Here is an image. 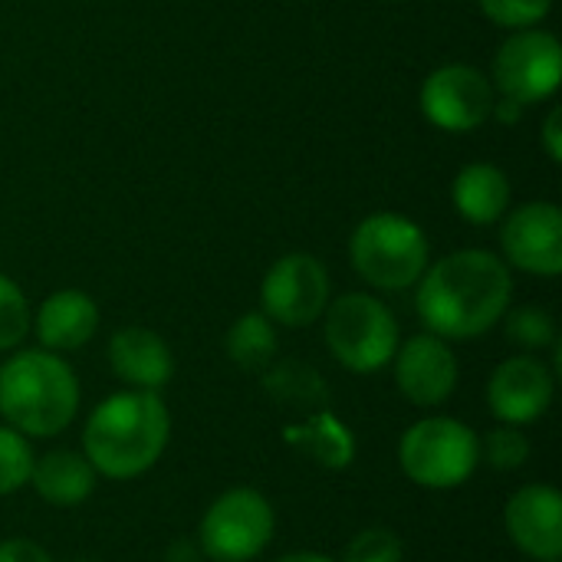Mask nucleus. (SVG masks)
I'll return each mask as SVG.
<instances>
[{"label":"nucleus","instance_id":"nucleus-1","mask_svg":"<svg viewBox=\"0 0 562 562\" xmlns=\"http://www.w3.org/2000/svg\"><path fill=\"white\" fill-rule=\"evenodd\" d=\"M418 316L441 339H474L494 329L510 310V267L487 250H458L431 263L415 283Z\"/></svg>","mask_w":562,"mask_h":562},{"label":"nucleus","instance_id":"nucleus-2","mask_svg":"<svg viewBox=\"0 0 562 562\" xmlns=\"http://www.w3.org/2000/svg\"><path fill=\"white\" fill-rule=\"evenodd\" d=\"M171 418L158 392H115L99 402L82 428V454L95 474L132 481L158 464L168 448Z\"/></svg>","mask_w":562,"mask_h":562},{"label":"nucleus","instance_id":"nucleus-3","mask_svg":"<svg viewBox=\"0 0 562 562\" xmlns=\"http://www.w3.org/2000/svg\"><path fill=\"white\" fill-rule=\"evenodd\" d=\"M76 408L79 382L56 352L23 349L0 366V418L23 438L59 435Z\"/></svg>","mask_w":562,"mask_h":562},{"label":"nucleus","instance_id":"nucleus-4","mask_svg":"<svg viewBox=\"0 0 562 562\" xmlns=\"http://www.w3.org/2000/svg\"><path fill=\"white\" fill-rule=\"evenodd\" d=\"M349 260L369 286L408 290L428 270V237L415 221L382 211L356 227Z\"/></svg>","mask_w":562,"mask_h":562},{"label":"nucleus","instance_id":"nucleus-5","mask_svg":"<svg viewBox=\"0 0 562 562\" xmlns=\"http://www.w3.org/2000/svg\"><path fill=\"white\" fill-rule=\"evenodd\" d=\"M405 477L428 491H451L471 481L481 464V438L458 418L431 415L415 422L398 441Z\"/></svg>","mask_w":562,"mask_h":562},{"label":"nucleus","instance_id":"nucleus-6","mask_svg":"<svg viewBox=\"0 0 562 562\" xmlns=\"http://www.w3.org/2000/svg\"><path fill=\"white\" fill-rule=\"evenodd\" d=\"M326 346L342 369L372 375L395 359L402 339L398 323L382 300L346 293L326 306Z\"/></svg>","mask_w":562,"mask_h":562},{"label":"nucleus","instance_id":"nucleus-7","mask_svg":"<svg viewBox=\"0 0 562 562\" xmlns=\"http://www.w3.org/2000/svg\"><path fill=\"white\" fill-rule=\"evenodd\" d=\"M277 530L270 501L254 487H234L221 494L201 517L198 547L211 562L257 560Z\"/></svg>","mask_w":562,"mask_h":562},{"label":"nucleus","instance_id":"nucleus-8","mask_svg":"<svg viewBox=\"0 0 562 562\" xmlns=\"http://www.w3.org/2000/svg\"><path fill=\"white\" fill-rule=\"evenodd\" d=\"M562 49L560 40L547 30L527 26L514 30L494 56V89L504 99L533 105L560 89Z\"/></svg>","mask_w":562,"mask_h":562},{"label":"nucleus","instance_id":"nucleus-9","mask_svg":"<svg viewBox=\"0 0 562 562\" xmlns=\"http://www.w3.org/2000/svg\"><path fill=\"white\" fill-rule=\"evenodd\" d=\"M260 313L273 326H313L329 306V273L313 254L280 257L260 283Z\"/></svg>","mask_w":562,"mask_h":562},{"label":"nucleus","instance_id":"nucleus-10","mask_svg":"<svg viewBox=\"0 0 562 562\" xmlns=\"http://www.w3.org/2000/svg\"><path fill=\"white\" fill-rule=\"evenodd\" d=\"M422 112L445 132H474L494 119L497 89L491 76L468 63H448L422 82Z\"/></svg>","mask_w":562,"mask_h":562},{"label":"nucleus","instance_id":"nucleus-11","mask_svg":"<svg viewBox=\"0 0 562 562\" xmlns=\"http://www.w3.org/2000/svg\"><path fill=\"white\" fill-rule=\"evenodd\" d=\"M392 366L398 392L418 408H438L458 389V359L448 339L435 333L412 336L405 346H398Z\"/></svg>","mask_w":562,"mask_h":562},{"label":"nucleus","instance_id":"nucleus-12","mask_svg":"<svg viewBox=\"0 0 562 562\" xmlns=\"http://www.w3.org/2000/svg\"><path fill=\"white\" fill-rule=\"evenodd\" d=\"M507 263L524 273L557 277L562 273V214L550 201H530L517 207L501 231Z\"/></svg>","mask_w":562,"mask_h":562},{"label":"nucleus","instance_id":"nucleus-13","mask_svg":"<svg viewBox=\"0 0 562 562\" xmlns=\"http://www.w3.org/2000/svg\"><path fill=\"white\" fill-rule=\"evenodd\" d=\"M553 372L533 356L504 359L487 382V405L504 425H530L553 405Z\"/></svg>","mask_w":562,"mask_h":562},{"label":"nucleus","instance_id":"nucleus-14","mask_svg":"<svg viewBox=\"0 0 562 562\" xmlns=\"http://www.w3.org/2000/svg\"><path fill=\"white\" fill-rule=\"evenodd\" d=\"M504 527L520 553L553 562L562 557V497L550 484L520 487L504 510Z\"/></svg>","mask_w":562,"mask_h":562},{"label":"nucleus","instance_id":"nucleus-15","mask_svg":"<svg viewBox=\"0 0 562 562\" xmlns=\"http://www.w3.org/2000/svg\"><path fill=\"white\" fill-rule=\"evenodd\" d=\"M109 366L128 389L161 392L175 375V356L168 342L145 326H125L109 339Z\"/></svg>","mask_w":562,"mask_h":562},{"label":"nucleus","instance_id":"nucleus-16","mask_svg":"<svg viewBox=\"0 0 562 562\" xmlns=\"http://www.w3.org/2000/svg\"><path fill=\"white\" fill-rule=\"evenodd\" d=\"M99 329V306L82 290H56L36 310V339L49 352H72Z\"/></svg>","mask_w":562,"mask_h":562},{"label":"nucleus","instance_id":"nucleus-17","mask_svg":"<svg viewBox=\"0 0 562 562\" xmlns=\"http://www.w3.org/2000/svg\"><path fill=\"white\" fill-rule=\"evenodd\" d=\"M451 201L464 221L481 224V227L494 224L510 207V178L497 165L474 161V165L458 171L454 188H451Z\"/></svg>","mask_w":562,"mask_h":562},{"label":"nucleus","instance_id":"nucleus-18","mask_svg":"<svg viewBox=\"0 0 562 562\" xmlns=\"http://www.w3.org/2000/svg\"><path fill=\"white\" fill-rule=\"evenodd\" d=\"M30 484L53 507H79L95 491V468L79 451H49L33 461Z\"/></svg>","mask_w":562,"mask_h":562},{"label":"nucleus","instance_id":"nucleus-19","mask_svg":"<svg viewBox=\"0 0 562 562\" xmlns=\"http://www.w3.org/2000/svg\"><path fill=\"white\" fill-rule=\"evenodd\" d=\"M227 356L237 369L244 372H267L277 359L280 339L273 323L263 313H244L231 329H227Z\"/></svg>","mask_w":562,"mask_h":562},{"label":"nucleus","instance_id":"nucleus-20","mask_svg":"<svg viewBox=\"0 0 562 562\" xmlns=\"http://www.w3.org/2000/svg\"><path fill=\"white\" fill-rule=\"evenodd\" d=\"M290 441L323 468H346L356 454V441L349 428L329 412L313 415L306 428H290Z\"/></svg>","mask_w":562,"mask_h":562},{"label":"nucleus","instance_id":"nucleus-21","mask_svg":"<svg viewBox=\"0 0 562 562\" xmlns=\"http://www.w3.org/2000/svg\"><path fill=\"white\" fill-rule=\"evenodd\" d=\"M267 392L286 408H323L329 392L313 366L303 362H277L263 375Z\"/></svg>","mask_w":562,"mask_h":562},{"label":"nucleus","instance_id":"nucleus-22","mask_svg":"<svg viewBox=\"0 0 562 562\" xmlns=\"http://www.w3.org/2000/svg\"><path fill=\"white\" fill-rule=\"evenodd\" d=\"M507 339L527 352H540L557 342V323L543 306H517L504 313Z\"/></svg>","mask_w":562,"mask_h":562},{"label":"nucleus","instance_id":"nucleus-23","mask_svg":"<svg viewBox=\"0 0 562 562\" xmlns=\"http://www.w3.org/2000/svg\"><path fill=\"white\" fill-rule=\"evenodd\" d=\"M33 461L36 458L30 451V441L20 431L0 425V497H10L30 484Z\"/></svg>","mask_w":562,"mask_h":562},{"label":"nucleus","instance_id":"nucleus-24","mask_svg":"<svg viewBox=\"0 0 562 562\" xmlns=\"http://www.w3.org/2000/svg\"><path fill=\"white\" fill-rule=\"evenodd\" d=\"M30 326H33V313L23 290L0 273V352L16 349L26 339Z\"/></svg>","mask_w":562,"mask_h":562},{"label":"nucleus","instance_id":"nucleus-25","mask_svg":"<svg viewBox=\"0 0 562 562\" xmlns=\"http://www.w3.org/2000/svg\"><path fill=\"white\" fill-rule=\"evenodd\" d=\"M481 458L494 471H517L530 458V441H527V435L517 425H501V428H494V431L484 435Z\"/></svg>","mask_w":562,"mask_h":562},{"label":"nucleus","instance_id":"nucleus-26","mask_svg":"<svg viewBox=\"0 0 562 562\" xmlns=\"http://www.w3.org/2000/svg\"><path fill=\"white\" fill-rule=\"evenodd\" d=\"M402 557H405V547L398 533L385 527H369L356 533L342 550V562H402Z\"/></svg>","mask_w":562,"mask_h":562},{"label":"nucleus","instance_id":"nucleus-27","mask_svg":"<svg viewBox=\"0 0 562 562\" xmlns=\"http://www.w3.org/2000/svg\"><path fill=\"white\" fill-rule=\"evenodd\" d=\"M484 16L494 20L497 26H507V30H527V26H537L553 0H477Z\"/></svg>","mask_w":562,"mask_h":562},{"label":"nucleus","instance_id":"nucleus-28","mask_svg":"<svg viewBox=\"0 0 562 562\" xmlns=\"http://www.w3.org/2000/svg\"><path fill=\"white\" fill-rule=\"evenodd\" d=\"M0 562H53L49 553L33 543V540H23V537H13V540H0Z\"/></svg>","mask_w":562,"mask_h":562},{"label":"nucleus","instance_id":"nucleus-29","mask_svg":"<svg viewBox=\"0 0 562 562\" xmlns=\"http://www.w3.org/2000/svg\"><path fill=\"white\" fill-rule=\"evenodd\" d=\"M543 148H547V155H550L553 161H560L562 158V112L560 109H553V112L547 115V122H543Z\"/></svg>","mask_w":562,"mask_h":562},{"label":"nucleus","instance_id":"nucleus-30","mask_svg":"<svg viewBox=\"0 0 562 562\" xmlns=\"http://www.w3.org/2000/svg\"><path fill=\"white\" fill-rule=\"evenodd\" d=\"M165 562H201V557H198L194 543H188V540H178V543H171V547H168Z\"/></svg>","mask_w":562,"mask_h":562},{"label":"nucleus","instance_id":"nucleus-31","mask_svg":"<svg viewBox=\"0 0 562 562\" xmlns=\"http://www.w3.org/2000/svg\"><path fill=\"white\" fill-rule=\"evenodd\" d=\"M273 562H336L329 560V557H323V553H286V557H280V560Z\"/></svg>","mask_w":562,"mask_h":562},{"label":"nucleus","instance_id":"nucleus-32","mask_svg":"<svg viewBox=\"0 0 562 562\" xmlns=\"http://www.w3.org/2000/svg\"><path fill=\"white\" fill-rule=\"evenodd\" d=\"M69 562H102V560H89V557H79V560H69Z\"/></svg>","mask_w":562,"mask_h":562},{"label":"nucleus","instance_id":"nucleus-33","mask_svg":"<svg viewBox=\"0 0 562 562\" xmlns=\"http://www.w3.org/2000/svg\"><path fill=\"white\" fill-rule=\"evenodd\" d=\"M553 562H560V560H553Z\"/></svg>","mask_w":562,"mask_h":562}]
</instances>
